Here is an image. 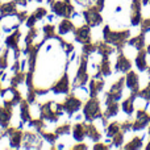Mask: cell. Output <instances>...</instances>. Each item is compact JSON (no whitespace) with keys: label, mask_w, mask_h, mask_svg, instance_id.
Returning a JSON list of instances; mask_svg holds the SVG:
<instances>
[{"label":"cell","mask_w":150,"mask_h":150,"mask_svg":"<svg viewBox=\"0 0 150 150\" xmlns=\"http://www.w3.org/2000/svg\"><path fill=\"white\" fill-rule=\"evenodd\" d=\"M83 113H84L86 119H87L88 121H93V120L103 116L100 112V103H99V100L96 99V96L95 98H91L90 100L87 101Z\"/></svg>","instance_id":"2"},{"label":"cell","mask_w":150,"mask_h":150,"mask_svg":"<svg viewBox=\"0 0 150 150\" xmlns=\"http://www.w3.org/2000/svg\"><path fill=\"white\" fill-rule=\"evenodd\" d=\"M149 3H150V0H142V5H144V7L149 5Z\"/></svg>","instance_id":"31"},{"label":"cell","mask_w":150,"mask_h":150,"mask_svg":"<svg viewBox=\"0 0 150 150\" xmlns=\"http://www.w3.org/2000/svg\"><path fill=\"white\" fill-rule=\"evenodd\" d=\"M74 33H75V40H76L78 42H80V44L84 45V44H88V42H91L90 28H88L87 25L79 26L76 30H74Z\"/></svg>","instance_id":"9"},{"label":"cell","mask_w":150,"mask_h":150,"mask_svg":"<svg viewBox=\"0 0 150 150\" xmlns=\"http://www.w3.org/2000/svg\"><path fill=\"white\" fill-rule=\"evenodd\" d=\"M53 11L57 13L58 16H62V17H70V15L73 13V7L70 4H67V1H57L53 5Z\"/></svg>","instance_id":"8"},{"label":"cell","mask_w":150,"mask_h":150,"mask_svg":"<svg viewBox=\"0 0 150 150\" xmlns=\"http://www.w3.org/2000/svg\"><path fill=\"white\" fill-rule=\"evenodd\" d=\"M149 122H150V113H148L146 108L145 109H138L137 111V119H136V121L133 122L132 129L134 130V132H137V130H142Z\"/></svg>","instance_id":"6"},{"label":"cell","mask_w":150,"mask_h":150,"mask_svg":"<svg viewBox=\"0 0 150 150\" xmlns=\"http://www.w3.org/2000/svg\"><path fill=\"white\" fill-rule=\"evenodd\" d=\"M138 98V92H132L128 99H125L121 104L122 111L127 115H132L134 112V100Z\"/></svg>","instance_id":"12"},{"label":"cell","mask_w":150,"mask_h":150,"mask_svg":"<svg viewBox=\"0 0 150 150\" xmlns=\"http://www.w3.org/2000/svg\"><path fill=\"white\" fill-rule=\"evenodd\" d=\"M119 108H120L119 101H113V103L107 104V109H105V113H104V117L108 119V117H112V116H115V115H117Z\"/></svg>","instance_id":"19"},{"label":"cell","mask_w":150,"mask_h":150,"mask_svg":"<svg viewBox=\"0 0 150 150\" xmlns=\"http://www.w3.org/2000/svg\"><path fill=\"white\" fill-rule=\"evenodd\" d=\"M125 84L128 86L132 92H140V78H138V74L134 73V71H128L127 78H125Z\"/></svg>","instance_id":"7"},{"label":"cell","mask_w":150,"mask_h":150,"mask_svg":"<svg viewBox=\"0 0 150 150\" xmlns=\"http://www.w3.org/2000/svg\"><path fill=\"white\" fill-rule=\"evenodd\" d=\"M104 34V41L108 42V44L113 45L117 50H122L125 46V44H128V38L130 36V32L128 30H112L109 28V25H107L103 30Z\"/></svg>","instance_id":"1"},{"label":"cell","mask_w":150,"mask_h":150,"mask_svg":"<svg viewBox=\"0 0 150 150\" xmlns=\"http://www.w3.org/2000/svg\"><path fill=\"white\" fill-rule=\"evenodd\" d=\"M124 134L125 133H122V132H119L117 134H115L112 137V144L115 146H121V144L124 142Z\"/></svg>","instance_id":"25"},{"label":"cell","mask_w":150,"mask_h":150,"mask_svg":"<svg viewBox=\"0 0 150 150\" xmlns=\"http://www.w3.org/2000/svg\"><path fill=\"white\" fill-rule=\"evenodd\" d=\"M96 3H98V8H99V9H103V8H104V0H98V1H96Z\"/></svg>","instance_id":"29"},{"label":"cell","mask_w":150,"mask_h":150,"mask_svg":"<svg viewBox=\"0 0 150 150\" xmlns=\"http://www.w3.org/2000/svg\"><path fill=\"white\" fill-rule=\"evenodd\" d=\"M124 84H125V78H121V79H119L113 86H112L109 92L105 93V104L120 100V98H121V95H122Z\"/></svg>","instance_id":"3"},{"label":"cell","mask_w":150,"mask_h":150,"mask_svg":"<svg viewBox=\"0 0 150 150\" xmlns=\"http://www.w3.org/2000/svg\"><path fill=\"white\" fill-rule=\"evenodd\" d=\"M149 136H150V127H149Z\"/></svg>","instance_id":"35"},{"label":"cell","mask_w":150,"mask_h":150,"mask_svg":"<svg viewBox=\"0 0 150 150\" xmlns=\"http://www.w3.org/2000/svg\"><path fill=\"white\" fill-rule=\"evenodd\" d=\"M104 87V80L101 78H93L90 82V95L91 98H95Z\"/></svg>","instance_id":"13"},{"label":"cell","mask_w":150,"mask_h":150,"mask_svg":"<svg viewBox=\"0 0 150 150\" xmlns=\"http://www.w3.org/2000/svg\"><path fill=\"white\" fill-rule=\"evenodd\" d=\"M80 105H82V101H80L79 99L74 98V96H70V98L65 101V104H61V108L67 111L71 115V113H74V112H76L78 109L80 108Z\"/></svg>","instance_id":"10"},{"label":"cell","mask_w":150,"mask_h":150,"mask_svg":"<svg viewBox=\"0 0 150 150\" xmlns=\"http://www.w3.org/2000/svg\"><path fill=\"white\" fill-rule=\"evenodd\" d=\"M130 70H132V62H130L122 53H120L119 57H117V61H116V71L128 73V71H130Z\"/></svg>","instance_id":"11"},{"label":"cell","mask_w":150,"mask_h":150,"mask_svg":"<svg viewBox=\"0 0 150 150\" xmlns=\"http://www.w3.org/2000/svg\"><path fill=\"white\" fill-rule=\"evenodd\" d=\"M86 136H88L92 141H99L101 137V134L99 133V130L96 129V127L93 124L86 125Z\"/></svg>","instance_id":"17"},{"label":"cell","mask_w":150,"mask_h":150,"mask_svg":"<svg viewBox=\"0 0 150 150\" xmlns=\"http://www.w3.org/2000/svg\"><path fill=\"white\" fill-rule=\"evenodd\" d=\"M99 12H100V9L98 8V5H90V8L83 12L84 20H86V23L88 24V26H96V25H99V24H101L103 18H101Z\"/></svg>","instance_id":"4"},{"label":"cell","mask_w":150,"mask_h":150,"mask_svg":"<svg viewBox=\"0 0 150 150\" xmlns=\"http://www.w3.org/2000/svg\"><path fill=\"white\" fill-rule=\"evenodd\" d=\"M140 25H141V32H144V33L150 32V17L142 18V21H141Z\"/></svg>","instance_id":"26"},{"label":"cell","mask_w":150,"mask_h":150,"mask_svg":"<svg viewBox=\"0 0 150 150\" xmlns=\"http://www.w3.org/2000/svg\"><path fill=\"white\" fill-rule=\"evenodd\" d=\"M138 98L144 99V100L146 101L145 108L148 109V107L150 105V82L148 83V86H146V87L144 88L142 91H140V92H138Z\"/></svg>","instance_id":"22"},{"label":"cell","mask_w":150,"mask_h":150,"mask_svg":"<svg viewBox=\"0 0 150 150\" xmlns=\"http://www.w3.org/2000/svg\"><path fill=\"white\" fill-rule=\"evenodd\" d=\"M75 1L78 3V4H80V5H84V7H87V5H91L95 0H75Z\"/></svg>","instance_id":"28"},{"label":"cell","mask_w":150,"mask_h":150,"mask_svg":"<svg viewBox=\"0 0 150 150\" xmlns=\"http://www.w3.org/2000/svg\"><path fill=\"white\" fill-rule=\"evenodd\" d=\"M149 4H150V3H149Z\"/></svg>","instance_id":"36"},{"label":"cell","mask_w":150,"mask_h":150,"mask_svg":"<svg viewBox=\"0 0 150 150\" xmlns=\"http://www.w3.org/2000/svg\"><path fill=\"white\" fill-rule=\"evenodd\" d=\"M142 141H144V136H141V137L140 136H136V137L133 138L132 141H129L124 148L125 149H141L142 148Z\"/></svg>","instance_id":"21"},{"label":"cell","mask_w":150,"mask_h":150,"mask_svg":"<svg viewBox=\"0 0 150 150\" xmlns=\"http://www.w3.org/2000/svg\"><path fill=\"white\" fill-rule=\"evenodd\" d=\"M86 137V124H76L74 127V138L76 141H82Z\"/></svg>","instance_id":"20"},{"label":"cell","mask_w":150,"mask_h":150,"mask_svg":"<svg viewBox=\"0 0 150 150\" xmlns=\"http://www.w3.org/2000/svg\"><path fill=\"white\" fill-rule=\"evenodd\" d=\"M141 0H132L130 3V23L133 26H137L142 21V15H141Z\"/></svg>","instance_id":"5"},{"label":"cell","mask_w":150,"mask_h":150,"mask_svg":"<svg viewBox=\"0 0 150 150\" xmlns=\"http://www.w3.org/2000/svg\"><path fill=\"white\" fill-rule=\"evenodd\" d=\"M146 55H148V52H146V50H144V49L138 50V54H137V57H136V65H137V67L140 71H145L146 69H149Z\"/></svg>","instance_id":"14"},{"label":"cell","mask_w":150,"mask_h":150,"mask_svg":"<svg viewBox=\"0 0 150 150\" xmlns=\"http://www.w3.org/2000/svg\"><path fill=\"white\" fill-rule=\"evenodd\" d=\"M109 146H104V145H95V149H108Z\"/></svg>","instance_id":"30"},{"label":"cell","mask_w":150,"mask_h":150,"mask_svg":"<svg viewBox=\"0 0 150 150\" xmlns=\"http://www.w3.org/2000/svg\"><path fill=\"white\" fill-rule=\"evenodd\" d=\"M119 132H121V129H120V122L115 121V122H111L108 127V129H107V134H108V137H113L115 134H117Z\"/></svg>","instance_id":"24"},{"label":"cell","mask_w":150,"mask_h":150,"mask_svg":"<svg viewBox=\"0 0 150 150\" xmlns=\"http://www.w3.org/2000/svg\"><path fill=\"white\" fill-rule=\"evenodd\" d=\"M145 34L144 32H141L140 34H138L137 37H134V38L132 40H128V45H130V46H133L136 50H141L145 47Z\"/></svg>","instance_id":"16"},{"label":"cell","mask_w":150,"mask_h":150,"mask_svg":"<svg viewBox=\"0 0 150 150\" xmlns=\"http://www.w3.org/2000/svg\"><path fill=\"white\" fill-rule=\"evenodd\" d=\"M149 75H150V66H149Z\"/></svg>","instance_id":"34"},{"label":"cell","mask_w":150,"mask_h":150,"mask_svg":"<svg viewBox=\"0 0 150 150\" xmlns=\"http://www.w3.org/2000/svg\"><path fill=\"white\" fill-rule=\"evenodd\" d=\"M52 90L54 91V92H57V93H61V92L66 93V92H69V78H67V75H66V74L63 75V78H62V79H59L54 86H53Z\"/></svg>","instance_id":"15"},{"label":"cell","mask_w":150,"mask_h":150,"mask_svg":"<svg viewBox=\"0 0 150 150\" xmlns=\"http://www.w3.org/2000/svg\"><path fill=\"white\" fill-rule=\"evenodd\" d=\"M132 127H133V122H130V121H125V122H122V124H120V129H121L122 133L129 132V130L132 129Z\"/></svg>","instance_id":"27"},{"label":"cell","mask_w":150,"mask_h":150,"mask_svg":"<svg viewBox=\"0 0 150 150\" xmlns=\"http://www.w3.org/2000/svg\"><path fill=\"white\" fill-rule=\"evenodd\" d=\"M146 52H148V54L150 55V45H149V46H148V49H146Z\"/></svg>","instance_id":"32"},{"label":"cell","mask_w":150,"mask_h":150,"mask_svg":"<svg viewBox=\"0 0 150 150\" xmlns=\"http://www.w3.org/2000/svg\"><path fill=\"white\" fill-rule=\"evenodd\" d=\"M146 149H148V150H150V142H149V145L146 146Z\"/></svg>","instance_id":"33"},{"label":"cell","mask_w":150,"mask_h":150,"mask_svg":"<svg viewBox=\"0 0 150 150\" xmlns=\"http://www.w3.org/2000/svg\"><path fill=\"white\" fill-rule=\"evenodd\" d=\"M99 73L104 76H108L111 75V62H109L108 57H103L100 65H99Z\"/></svg>","instance_id":"18"},{"label":"cell","mask_w":150,"mask_h":150,"mask_svg":"<svg viewBox=\"0 0 150 150\" xmlns=\"http://www.w3.org/2000/svg\"><path fill=\"white\" fill-rule=\"evenodd\" d=\"M73 30H74V24L71 23L70 20H63L62 23L59 24V33L61 34H66Z\"/></svg>","instance_id":"23"}]
</instances>
